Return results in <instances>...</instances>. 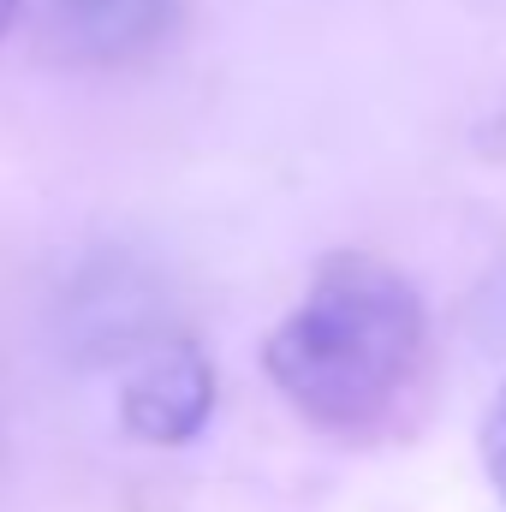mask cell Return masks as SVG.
I'll use <instances>...</instances> for the list:
<instances>
[{
  "label": "cell",
  "instance_id": "obj_1",
  "mask_svg": "<svg viewBox=\"0 0 506 512\" xmlns=\"http://www.w3.org/2000/svg\"><path fill=\"white\" fill-rule=\"evenodd\" d=\"M423 352L429 322L411 280L376 256H334L268 334L262 364L310 423L358 435L411 393Z\"/></svg>",
  "mask_w": 506,
  "mask_h": 512
},
{
  "label": "cell",
  "instance_id": "obj_2",
  "mask_svg": "<svg viewBox=\"0 0 506 512\" xmlns=\"http://www.w3.org/2000/svg\"><path fill=\"white\" fill-rule=\"evenodd\" d=\"M215 405V376L203 364L197 346H161L149 352L126 382V423L131 435L155 441V447H179L203 429Z\"/></svg>",
  "mask_w": 506,
  "mask_h": 512
},
{
  "label": "cell",
  "instance_id": "obj_3",
  "mask_svg": "<svg viewBox=\"0 0 506 512\" xmlns=\"http://www.w3.org/2000/svg\"><path fill=\"white\" fill-rule=\"evenodd\" d=\"M36 12L42 36L78 60H126L155 42L167 0H18Z\"/></svg>",
  "mask_w": 506,
  "mask_h": 512
},
{
  "label": "cell",
  "instance_id": "obj_4",
  "mask_svg": "<svg viewBox=\"0 0 506 512\" xmlns=\"http://www.w3.org/2000/svg\"><path fill=\"white\" fill-rule=\"evenodd\" d=\"M483 465H489V477H495V489L506 501V387L495 399V411H489V423H483Z\"/></svg>",
  "mask_w": 506,
  "mask_h": 512
},
{
  "label": "cell",
  "instance_id": "obj_5",
  "mask_svg": "<svg viewBox=\"0 0 506 512\" xmlns=\"http://www.w3.org/2000/svg\"><path fill=\"white\" fill-rule=\"evenodd\" d=\"M12 18H18V0H0V36L12 30Z\"/></svg>",
  "mask_w": 506,
  "mask_h": 512
},
{
  "label": "cell",
  "instance_id": "obj_6",
  "mask_svg": "<svg viewBox=\"0 0 506 512\" xmlns=\"http://www.w3.org/2000/svg\"><path fill=\"white\" fill-rule=\"evenodd\" d=\"M495 143H501V149H506V108H501V114H495Z\"/></svg>",
  "mask_w": 506,
  "mask_h": 512
}]
</instances>
